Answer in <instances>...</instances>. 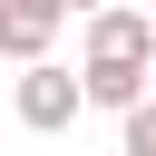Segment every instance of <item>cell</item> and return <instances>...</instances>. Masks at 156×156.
Wrapping results in <instances>:
<instances>
[{
	"label": "cell",
	"instance_id": "obj_4",
	"mask_svg": "<svg viewBox=\"0 0 156 156\" xmlns=\"http://www.w3.org/2000/svg\"><path fill=\"white\" fill-rule=\"evenodd\" d=\"M127 156H156V98L127 107Z\"/></svg>",
	"mask_w": 156,
	"mask_h": 156
},
{
	"label": "cell",
	"instance_id": "obj_1",
	"mask_svg": "<svg viewBox=\"0 0 156 156\" xmlns=\"http://www.w3.org/2000/svg\"><path fill=\"white\" fill-rule=\"evenodd\" d=\"M146 68H156V10H127V0H107V10H88V49H78V88H88V107H136L146 98Z\"/></svg>",
	"mask_w": 156,
	"mask_h": 156
},
{
	"label": "cell",
	"instance_id": "obj_5",
	"mask_svg": "<svg viewBox=\"0 0 156 156\" xmlns=\"http://www.w3.org/2000/svg\"><path fill=\"white\" fill-rule=\"evenodd\" d=\"M68 10H78V20H88V10H107V0H68Z\"/></svg>",
	"mask_w": 156,
	"mask_h": 156
},
{
	"label": "cell",
	"instance_id": "obj_3",
	"mask_svg": "<svg viewBox=\"0 0 156 156\" xmlns=\"http://www.w3.org/2000/svg\"><path fill=\"white\" fill-rule=\"evenodd\" d=\"M58 20H78L68 0H0V58H49V39H58Z\"/></svg>",
	"mask_w": 156,
	"mask_h": 156
},
{
	"label": "cell",
	"instance_id": "obj_2",
	"mask_svg": "<svg viewBox=\"0 0 156 156\" xmlns=\"http://www.w3.org/2000/svg\"><path fill=\"white\" fill-rule=\"evenodd\" d=\"M10 107H20V127H39V136H58L78 107H88V88H78V68H58V58H29L20 78H10Z\"/></svg>",
	"mask_w": 156,
	"mask_h": 156
}]
</instances>
